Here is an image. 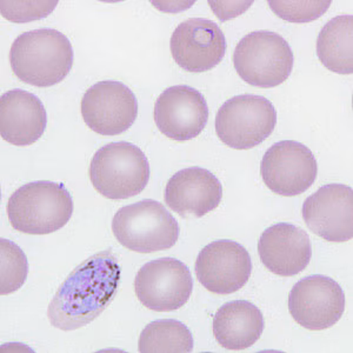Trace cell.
<instances>
[{
  "instance_id": "cb8c5ba5",
  "label": "cell",
  "mask_w": 353,
  "mask_h": 353,
  "mask_svg": "<svg viewBox=\"0 0 353 353\" xmlns=\"http://www.w3.org/2000/svg\"><path fill=\"white\" fill-rule=\"evenodd\" d=\"M58 1H1V14L14 23L41 19L52 12Z\"/></svg>"
},
{
  "instance_id": "3957f363",
  "label": "cell",
  "mask_w": 353,
  "mask_h": 353,
  "mask_svg": "<svg viewBox=\"0 0 353 353\" xmlns=\"http://www.w3.org/2000/svg\"><path fill=\"white\" fill-rule=\"evenodd\" d=\"M8 221L26 234H48L63 229L73 214V199L64 185L38 181L21 186L8 201Z\"/></svg>"
},
{
  "instance_id": "7a4b0ae2",
  "label": "cell",
  "mask_w": 353,
  "mask_h": 353,
  "mask_svg": "<svg viewBox=\"0 0 353 353\" xmlns=\"http://www.w3.org/2000/svg\"><path fill=\"white\" fill-rule=\"evenodd\" d=\"M68 38L53 28H39L17 37L10 51V64L18 79L37 88L59 84L73 66Z\"/></svg>"
},
{
  "instance_id": "ac0fdd59",
  "label": "cell",
  "mask_w": 353,
  "mask_h": 353,
  "mask_svg": "<svg viewBox=\"0 0 353 353\" xmlns=\"http://www.w3.org/2000/svg\"><path fill=\"white\" fill-rule=\"evenodd\" d=\"M46 124L44 105L33 93L17 88L0 98V134L10 144H34L44 134Z\"/></svg>"
},
{
  "instance_id": "603a6c76",
  "label": "cell",
  "mask_w": 353,
  "mask_h": 353,
  "mask_svg": "<svg viewBox=\"0 0 353 353\" xmlns=\"http://www.w3.org/2000/svg\"><path fill=\"white\" fill-rule=\"evenodd\" d=\"M273 12L290 23H310L321 18L331 1H269Z\"/></svg>"
},
{
  "instance_id": "277c9868",
  "label": "cell",
  "mask_w": 353,
  "mask_h": 353,
  "mask_svg": "<svg viewBox=\"0 0 353 353\" xmlns=\"http://www.w3.org/2000/svg\"><path fill=\"white\" fill-rule=\"evenodd\" d=\"M90 179L105 198L129 199L143 192L149 184V161L136 145L128 141L111 143L93 156Z\"/></svg>"
},
{
  "instance_id": "7402d4cb",
  "label": "cell",
  "mask_w": 353,
  "mask_h": 353,
  "mask_svg": "<svg viewBox=\"0 0 353 353\" xmlns=\"http://www.w3.org/2000/svg\"><path fill=\"white\" fill-rule=\"evenodd\" d=\"M0 293L6 296L24 285L28 272V258L23 250L13 241L0 239Z\"/></svg>"
},
{
  "instance_id": "e0dca14e",
  "label": "cell",
  "mask_w": 353,
  "mask_h": 353,
  "mask_svg": "<svg viewBox=\"0 0 353 353\" xmlns=\"http://www.w3.org/2000/svg\"><path fill=\"white\" fill-rule=\"evenodd\" d=\"M164 198L170 209L181 217L201 218L221 204L223 186L209 170L186 168L170 178Z\"/></svg>"
},
{
  "instance_id": "5b68a950",
  "label": "cell",
  "mask_w": 353,
  "mask_h": 353,
  "mask_svg": "<svg viewBox=\"0 0 353 353\" xmlns=\"http://www.w3.org/2000/svg\"><path fill=\"white\" fill-rule=\"evenodd\" d=\"M117 241L126 249L152 253L171 249L179 238V225L164 205L144 199L117 211L112 221Z\"/></svg>"
},
{
  "instance_id": "8fae6325",
  "label": "cell",
  "mask_w": 353,
  "mask_h": 353,
  "mask_svg": "<svg viewBox=\"0 0 353 353\" xmlns=\"http://www.w3.org/2000/svg\"><path fill=\"white\" fill-rule=\"evenodd\" d=\"M81 116L85 124L98 134L118 136L136 121L138 101L123 83L99 81L85 92Z\"/></svg>"
},
{
  "instance_id": "8992f818",
  "label": "cell",
  "mask_w": 353,
  "mask_h": 353,
  "mask_svg": "<svg viewBox=\"0 0 353 353\" xmlns=\"http://www.w3.org/2000/svg\"><path fill=\"white\" fill-rule=\"evenodd\" d=\"M232 61L245 83L271 88L288 81L294 58L289 43L278 33L254 31L238 43Z\"/></svg>"
},
{
  "instance_id": "d6986e66",
  "label": "cell",
  "mask_w": 353,
  "mask_h": 353,
  "mask_svg": "<svg viewBox=\"0 0 353 353\" xmlns=\"http://www.w3.org/2000/svg\"><path fill=\"white\" fill-rule=\"evenodd\" d=\"M261 310L246 301L226 303L213 319V333L219 345L231 351L249 349L256 344L264 331Z\"/></svg>"
},
{
  "instance_id": "9a60e30c",
  "label": "cell",
  "mask_w": 353,
  "mask_h": 353,
  "mask_svg": "<svg viewBox=\"0 0 353 353\" xmlns=\"http://www.w3.org/2000/svg\"><path fill=\"white\" fill-rule=\"evenodd\" d=\"M301 212L307 228L323 239L330 243L352 239V188L341 184L321 186L304 201Z\"/></svg>"
},
{
  "instance_id": "6da1fadb",
  "label": "cell",
  "mask_w": 353,
  "mask_h": 353,
  "mask_svg": "<svg viewBox=\"0 0 353 353\" xmlns=\"http://www.w3.org/2000/svg\"><path fill=\"white\" fill-rule=\"evenodd\" d=\"M121 276V266L109 251L88 258L68 276L48 306L51 324L63 331L90 324L112 301Z\"/></svg>"
},
{
  "instance_id": "30bf717a",
  "label": "cell",
  "mask_w": 353,
  "mask_h": 353,
  "mask_svg": "<svg viewBox=\"0 0 353 353\" xmlns=\"http://www.w3.org/2000/svg\"><path fill=\"white\" fill-rule=\"evenodd\" d=\"M289 310L293 319L305 329H329L337 324L345 311V294L337 281L323 274H313L293 286Z\"/></svg>"
},
{
  "instance_id": "2e32d148",
  "label": "cell",
  "mask_w": 353,
  "mask_h": 353,
  "mask_svg": "<svg viewBox=\"0 0 353 353\" xmlns=\"http://www.w3.org/2000/svg\"><path fill=\"white\" fill-rule=\"evenodd\" d=\"M258 253L263 264L281 277H292L307 268L312 257L309 234L296 225L281 223L261 233Z\"/></svg>"
},
{
  "instance_id": "ba28073f",
  "label": "cell",
  "mask_w": 353,
  "mask_h": 353,
  "mask_svg": "<svg viewBox=\"0 0 353 353\" xmlns=\"http://www.w3.org/2000/svg\"><path fill=\"white\" fill-rule=\"evenodd\" d=\"M192 290L189 268L174 258L146 263L134 279L137 297L145 307L157 312L181 309L189 301Z\"/></svg>"
},
{
  "instance_id": "4fadbf2b",
  "label": "cell",
  "mask_w": 353,
  "mask_h": 353,
  "mask_svg": "<svg viewBox=\"0 0 353 353\" xmlns=\"http://www.w3.org/2000/svg\"><path fill=\"white\" fill-rule=\"evenodd\" d=\"M176 64L191 73L212 70L224 59L226 39L214 21L191 18L176 26L170 41Z\"/></svg>"
},
{
  "instance_id": "7c38bea8",
  "label": "cell",
  "mask_w": 353,
  "mask_h": 353,
  "mask_svg": "<svg viewBox=\"0 0 353 353\" xmlns=\"http://www.w3.org/2000/svg\"><path fill=\"white\" fill-rule=\"evenodd\" d=\"M252 273V261L243 245L221 239L206 245L196 261V276L210 292L231 294L243 289Z\"/></svg>"
},
{
  "instance_id": "ffe728a7",
  "label": "cell",
  "mask_w": 353,
  "mask_h": 353,
  "mask_svg": "<svg viewBox=\"0 0 353 353\" xmlns=\"http://www.w3.org/2000/svg\"><path fill=\"white\" fill-rule=\"evenodd\" d=\"M317 54L321 64L339 74L353 72V17L338 16L321 28Z\"/></svg>"
},
{
  "instance_id": "5bb4252c",
  "label": "cell",
  "mask_w": 353,
  "mask_h": 353,
  "mask_svg": "<svg viewBox=\"0 0 353 353\" xmlns=\"http://www.w3.org/2000/svg\"><path fill=\"white\" fill-rule=\"evenodd\" d=\"M209 108L196 88L176 85L165 90L154 104V121L164 136L176 141L193 139L204 131Z\"/></svg>"
},
{
  "instance_id": "52a82bcc",
  "label": "cell",
  "mask_w": 353,
  "mask_h": 353,
  "mask_svg": "<svg viewBox=\"0 0 353 353\" xmlns=\"http://www.w3.org/2000/svg\"><path fill=\"white\" fill-rule=\"evenodd\" d=\"M277 124V111L264 97L241 94L225 101L216 116V132L231 149L250 150L268 139Z\"/></svg>"
},
{
  "instance_id": "9c48e42d",
  "label": "cell",
  "mask_w": 353,
  "mask_h": 353,
  "mask_svg": "<svg viewBox=\"0 0 353 353\" xmlns=\"http://www.w3.org/2000/svg\"><path fill=\"white\" fill-rule=\"evenodd\" d=\"M261 178L272 192L294 197L305 192L316 181L318 164L305 145L283 141L265 152L261 164Z\"/></svg>"
},
{
  "instance_id": "44dd1931",
  "label": "cell",
  "mask_w": 353,
  "mask_h": 353,
  "mask_svg": "<svg viewBox=\"0 0 353 353\" xmlns=\"http://www.w3.org/2000/svg\"><path fill=\"white\" fill-rule=\"evenodd\" d=\"M138 351L141 353L192 352V333L181 321H154L141 331Z\"/></svg>"
}]
</instances>
